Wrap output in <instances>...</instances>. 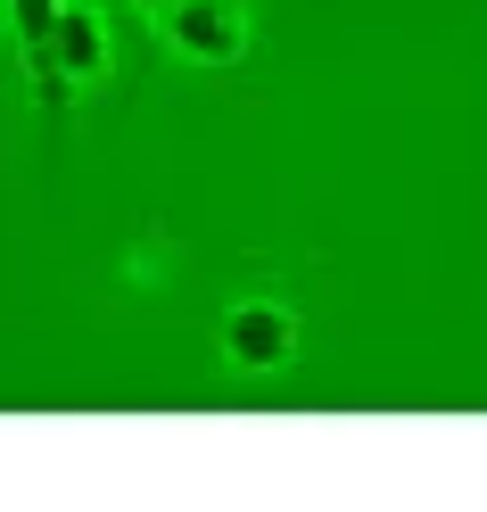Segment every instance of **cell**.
<instances>
[{
	"instance_id": "obj_1",
	"label": "cell",
	"mask_w": 487,
	"mask_h": 512,
	"mask_svg": "<svg viewBox=\"0 0 487 512\" xmlns=\"http://www.w3.org/2000/svg\"><path fill=\"white\" fill-rule=\"evenodd\" d=\"M289 347H298V331H289L281 306H240L232 323H223V356H232L240 372H273V364H289Z\"/></svg>"
},
{
	"instance_id": "obj_2",
	"label": "cell",
	"mask_w": 487,
	"mask_h": 512,
	"mask_svg": "<svg viewBox=\"0 0 487 512\" xmlns=\"http://www.w3.org/2000/svg\"><path fill=\"white\" fill-rule=\"evenodd\" d=\"M166 34H174V50H190V58H240L248 25L232 17V0H182V9L166 17Z\"/></svg>"
},
{
	"instance_id": "obj_3",
	"label": "cell",
	"mask_w": 487,
	"mask_h": 512,
	"mask_svg": "<svg viewBox=\"0 0 487 512\" xmlns=\"http://www.w3.org/2000/svg\"><path fill=\"white\" fill-rule=\"evenodd\" d=\"M50 50H58V67H67V75H100L108 67V34H100V17H91V9H58L50 17Z\"/></svg>"
}]
</instances>
